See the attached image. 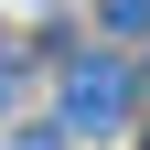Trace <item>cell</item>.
I'll return each mask as SVG.
<instances>
[{
	"label": "cell",
	"instance_id": "cell-2",
	"mask_svg": "<svg viewBox=\"0 0 150 150\" xmlns=\"http://www.w3.org/2000/svg\"><path fill=\"white\" fill-rule=\"evenodd\" d=\"M97 22L107 32H150V0H97Z\"/></svg>",
	"mask_w": 150,
	"mask_h": 150
},
{
	"label": "cell",
	"instance_id": "cell-3",
	"mask_svg": "<svg viewBox=\"0 0 150 150\" xmlns=\"http://www.w3.org/2000/svg\"><path fill=\"white\" fill-rule=\"evenodd\" d=\"M11 86H22V54H0V97H11Z\"/></svg>",
	"mask_w": 150,
	"mask_h": 150
},
{
	"label": "cell",
	"instance_id": "cell-1",
	"mask_svg": "<svg viewBox=\"0 0 150 150\" xmlns=\"http://www.w3.org/2000/svg\"><path fill=\"white\" fill-rule=\"evenodd\" d=\"M129 118V64L118 54H64V86H54V129L64 139H97Z\"/></svg>",
	"mask_w": 150,
	"mask_h": 150
}]
</instances>
